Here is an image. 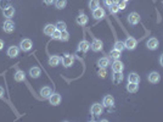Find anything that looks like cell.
<instances>
[{
    "mask_svg": "<svg viewBox=\"0 0 163 122\" xmlns=\"http://www.w3.org/2000/svg\"><path fill=\"white\" fill-rule=\"evenodd\" d=\"M70 39V33L67 32V29L62 31L61 32V37H60V40H62V42H67V40Z\"/></svg>",
    "mask_w": 163,
    "mask_h": 122,
    "instance_id": "obj_31",
    "label": "cell"
},
{
    "mask_svg": "<svg viewBox=\"0 0 163 122\" xmlns=\"http://www.w3.org/2000/svg\"><path fill=\"white\" fill-rule=\"evenodd\" d=\"M108 9H110V12H111V13H117V12L119 11V8H118L117 3H116V4H112L111 6H108Z\"/></svg>",
    "mask_w": 163,
    "mask_h": 122,
    "instance_id": "obj_34",
    "label": "cell"
},
{
    "mask_svg": "<svg viewBox=\"0 0 163 122\" xmlns=\"http://www.w3.org/2000/svg\"><path fill=\"white\" fill-rule=\"evenodd\" d=\"M43 1H44L46 5H51V4L55 3V0H43Z\"/></svg>",
    "mask_w": 163,
    "mask_h": 122,
    "instance_id": "obj_39",
    "label": "cell"
},
{
    "mask_svg": "<svg viewBox=\"0 0 163 122\" xmlns=\"http://www.w3.org/2000/svg\"><path fill=\"white\" fill-rule=\"evenodd\" d=\"M3 29L5 33H12L15 31V23H13L10 18H8L3 25Z\"/></svg>",
    "mask_w": 163,
    "mask_h": 122,
    "instance_id": "obj_4",
    "label": "cell"
},
{
    "mask_svg": "<svg viewBox=\"0 0 163 122\" xmlns=\"http://www.w3.org/2000/svg\"><path fill=\"white\" fill-rule=\"evenodd\" d=\"M104 1H105V5H106V6H111L112 4H114L113 0H104Z\"/></svg>",
    "mask_w": 163,
    "mask_h": 122,
    "instance_id": "obj_38",
    "label": "cell"
},
{
    "mask_svg": "<svg viewBox=\"0 0 163 122\" xmlns=\"http://www.w3.org/2000/svg\"><path fill=\"white\" fill-rule=\"evenodd\" d=\"M55 6H56V9L59 10H62L66 8V5H67V0H55Z\"/></svg>",
    "mask_w": 163,
    "mask_h": 122,
    "instance_id": "obj_27",
    "label": "cell"
},
{
    "mask_svg": "<svg viewBox=\"0 0 163 122\" xmlns=\"http://www.w3.org/2000/svg\"><path fill=\"white\" fill-rule=\"evenodd\" d=\"M160 64H161V66L163 67V54H162V55L160 56Z\"/></svg>",
    "mask_w": 163,
    "mask_h": 122,
    "instance_id": "obj_41",
    "label": "cell"
},
{
    "mask_svg": "<svg viewBox=\"0 0 163 122\" xmlns=\"http://www.w3.org/2000/svg\"><path fill=\"white\" fill-rule=\"evenodd\" d=\"M93 17L95 20H101V18H104L105 17V10L102 8H96V9H94L93 10Z\"/></svg>",
    "mask_w": 163,
    "mask_h": 122,
    "instance_id": "obj_11",
    "label": "cell"
},
{
    "mask_svg": "<svg viewBox=\"0 0 163 122\" xmlns=\"http://www.w3.org/2000/svg\"><path fill=\"white\" fill-rule=\"evenodd\" d=\"M90 112H91V115H94V116H100V115H102V112H104V105H101L99 103H95L94 105H91Z\"/></svg>",
    "mask_w": 163,
    "mask_h": 122,
    "instance_id": "obj_2",
    "label": "cell"
},
{
    "mask_svg": "<svg viewBox=\"0 0 163 122\" xmlns=\"http://www.w3.org/2000/svg\"><path fill=\"white\" fill-rule=\"evenodd\" d=\"M33 46V43L31 39H22L21 43H20V49L22 51H29Z\"/></svg>",
    "mask_w": 163,
    "mask_h": 122,
    "instance_id": "obj_3",
    "label": "cell"
},
{
    "mask_svg": "<svg viewBox=\"0 0 163 122\" xmlns=\"http://www.w3.org/2000/svg\"><path fill=\"white\" fill-rule=\"evenodd\" d=\"M90 46H91V44L88 42V40H82V42L78 44V50L83 51V53H86L88 50L90 49Z\"/></svg>",
    "mask_w": 163,
    "mask_h": 122,
    "instance_id": "obj_17",
    "label": "cell"
},
{
    "mask_svg": "<svg viewBox=\"0 0 163 122\" xmlns=\"http://www.w3.org/2000/svg\"><path fill=\"white\" fill-rule=\"evenodd\" d=\"M88 21H89V18H88V16L85 15V13H84L83 11H80L79 16L76 18L77 25H79V26H85V25L88 23Z\"/></svg>",
    "mask_w": 163,
    "mask_h": 122,
    "instance_id": "obj_10",
    "label": "cell"
},
{
    "mask_svg": "<svg viewBox=\"0 0 163 122\" xmlns=\"http://www.w3.org/2000/svg\"><path fill=\"white\" fill-rule=\"evenodd\" d=\"M140 22V15L137 12H130L128 15V23H130V25H138Z\"/></svg>",
    "mask_w": 163,
    "mask_h": 122,
    "instance_id": "obj_6",
    "label": "cell"
},
{
    "mask_svg": "<svg viewBox=\"0 0 163 122\" xmlns=\"http://www.w3.org/2000/svg\"><path fill=\"white\" fill-rule=\"evenodd\" d=\"M104 48V43H102V40H100V39H94L93 40V43H91V46H90V49L95 53H98V51H101Z\"/></svg>",
    "mask_w": 163,
    "mask_h": 122,
    "instance_id": "obj_5",
    "label": "cell"
},
{
    "mask_svg": "<svg viewBox=\"0 0 163 122\" xmlns=\"http://www.w3.org/2000/svg\"><path fill=\"white\" fill-rule=\"evenodd\" d=\"M56 31V27H55V25H46L45 27H44V34L45 36H49V37H51L52 36V33Z\"/></svg>",
    "mask_w": 163,
    "mask_h": 122,
    "instance_id": "obj_21",
    "label": "cell"
},
{
    "mask_svg": "<svg viewBox=\"0 0 163 122\" xmlns=\"http://www.w3.org/2000/svg\"><path fill=\"white\" fill-rule=\"evenodd\" d=\"M52 39H59L60 40V37H61V31H59V29H56L55 32L52 33Z\"/></svg>",
    "mask_w": 163,
    "mask_h": 122,
    "instance_id": "obj_37",
    "label": "cell"
},
{
    "mask_svg": "<svg viewBox=\"0 0 163 122\" xmlns=\"http://www.w3.org/2000/svg\"><path fill=\"white\" fill-rule=\"evenodd\" d=\"M40 73H42V71H40L39 67H32L29 70V76L32 78H38L40 76Z\"/></svg>",
    "mask_w": 163,
    "mask_h": 122,
    "instance_id": "obj_25",
    "label": "cell"
},
{
    "mask_svg": "<svg viewBox=\"0 0 163 122\" xmlns=\"http://www.w3.org/2000/svg\"><path fill=\"white\" fill-rule=\"evenodd\" d=\"M100 6V0H89V9L94 10Z\"/></svg>",
    "mask_w": 163,
    "mask_h": 122,
    "instance_id": "obj_30",
    "label": "cell"
},
{
    "mask_svg": "<svg viewBox=\"0 0 163 122\" xmlns=\"http://www.w3.org/2000/svg\"><path fill=\"white\" fill-rule=\"evenodd\" d=\"M61 62H62V65L65 67H71L73 65V62H74V56L67 54V55H65L62 59H61Z\"/></svg>",
    "mask_w": 163,
    "mask_h": 122,
    "instance_id": "obj_7",
    "label": "cell"
},
{
    "mask_svg": "<svg viewBox=\"0 0 163 122\" xmlns=\"http://www.w3.org/2000/svg\"><path fill=\"white\" fill-rule=\"evenodd\" d=\"M128 82L132 83H139L140 82V76L137 72H130L128 74Z\"/></svg>",
    "mask_w": 163,
    "mask_h": 122,
    "instance_id": "obj_22",
    "label": "cell"
},
{
    "mask_svg": "<svg viewBox=\"0 0 163 122\" xmlns=\"http://www.w3.org/2000/svg\"><path fill=\"white\" fill-rule=\"evenodd\" d=\"M60 62H61V57H60L59 55H51V56L49 57V65L52 66V67L59 66Z\"/></svg>",
    "mask_w": 163,
    "mask_h": 122,
    "instance_id": "obj_19",
    "label": "cell"
},
{
    "mask_svg": "<svg viewBox=\"0 0 163 122\" xmlns=\"http://www.w3.org/2000/svg\"><path fill=\"white\" fill-rule=\"evenodd\" d=\"M4 93H5L4 88H3V87H0V98H3V97H4Z\"/></svg>",
    "mask_w": 163,
    "mask_h": 122,
    "instance_id": "obj_40",
    "label": "cell"
},
{
    "mask_svg": "<svg viewBox=\"0 0 163 122\" xmlns=\"http://www.w3.org/2000/svg\"><path fill=\"white\" fill-rule=\"evenodd\" d=\"M18 54H20V48H18V46L12 45V46H10V48L8 49V56L9 57H12V59L17 57Z\"/></svg>",
    "mask_w": 163,
    "mask_h": 122,
    "instance_id": "obj_15",
    "label": "cell"
},
{
    "mask_svg": "<svg viewBox=\"0 0 163 122\" xmlns=\"http://www.w3.org/2000/svg\"><path fill=\"white\" fill-rule=\"evenodd\" d=\"M121 55H122V51H118V50H116V49L111 50V53H110V56H111V59H113V60H118V59L121 57Z\"/></svg>",
    "mask_w": 163,
    "mask_h": 122,
    "instance_id": "obj_29",
    "label": "cell"
},
{
    "mask_svg": "<svg viewBox=\"0 0 163 122\" xmlns=\"http://www.w3.org/2000/svg\"><path fill=\"white\" fill-rule=\"evenodd\" d=\"M146 46H147V49H150V50H156L158 48V40L156 38H150L147 40Z\"/></svg>",
    "mask_w": 163,
    "mask_h": 122,
    "instance_id": "obj_14",
    "label": "cell"
},
{
    "mask_svg": "<svg viewBox=\"0 0 163 122\" xmlns=\"http://www.w3.org/2000/svg\"><path fill=\"white\" fill-rule=\"evenodd\" d=\"M112 81L114 84H119L123 81V72H113Z\"/></svg>",
    "mask_w": 163,
    "mask_h": 122,
    "instance_id": "obj_23",
    "label": "cell"
},
{
    "mask_svg": "<svg viewBox=\"0 0 163 122\" xmlns=\"http://www.w3.org/2000/svg\"><path fill=\"white\" fill-rule=\"evenodd\" d=\"M114 48L113 49H116V50H118V51H123L124 49H125V46H124V42H121V40H117L116 43H114Z\"/></svg>",
    "mask_w": 163,
    "mask_h": 122,
    "instance_id": "obj_28",
    "label": "cell"
},
{
    "mask_svg": "<svg viewBox=\"0 0 163 122\" xmlns=\"http://www.w3.org/2000/svg\"><path fill=\"white\" fill-rule=\"evenodd\" d=\"M139 83H132V82H128L127 84V90L129 93H137L139 90Z\"/></svg>",
    "mask_w": 163,
    "mask_h": 122,
    "instance_id": "obj_24",
    "label": "cell"
},
{
    "mask_svg": "<svg viewBox=\"0 0 163 122\" xmlns=\"http://www.w3.org/2000/svg\"><path fill=\"white\" fill-rule=\"evenodd\" d=\"M117 5H118L119 10H124L125 6H127V1H125V0H118V1H117Z\"/></svg>",
    "mask_w": 163,
    "mask_h": 122,
    "instance_id": "obj_35",
    "label": "cell"
},
{
    "mask_svg": "<svg viewBox=\"0 0 163 122\" xmlns=\"http://www.w3.org/2000/svg\"><path fill=\"white\" fill-rule=\"evenodd\" d=\"M110 65V59L108 57H100L98 60V66L99 67H107Z\"/></svg>",
    "mask_w": 163,
    "mask_h": 122,
    "instance_id": "obj_26",
    "label": "cell"
},
{
    "mask_svg": "<svg viewBox=\"0 0 163 122\" xmlns=\"http://www.w3.org/2000/svg\"><path fill=\"white\" fill-rule=\"evenodd\" d=\"M124 70V65L123 62L118 59V60H114L113 64H112V71L113 72H123Z\"/></svg>",
    "mask_w": 163,
    "mask_h": 122,
    "instance_id": "obj_8",
    "label": "cell"
},
{
    "mask_svg": "<svg viewBox=\"0 0 163 122\" xmlns=\"http://www.w3.org/2000/svg\"><path fill=\"white\" fill-rule=\"evenodd\" d=\"M137 45H138L137 39L133 38V37H128L124 40V46H125V49H128V50H134L135 48H137Z\"/></svg>",
    "mask_w": 163,
    "mask_h": 122,
    "instance_id": "obj_1",
    "label": "cell"
},
{
    "mask_svg": "<svg viewBox=\"0 0 163 122\" xmlns=\"http://www.w3.org/2000/svg\"><path fill=\"white\" fill-rule=\"evenodd\" d=\"M24 78H26V74L22 70H17L15 72V74H13V79H15L16 82H23Z\"/></svg>",
    "mask_w": 163,
    "mask_h": 122,
    "instance_id": "obj_20",
    "label": "cell"
},
{
    "mask_svg": "<svg viewBox=\"0 0 163 122\" xmlns=\"http://www.w3.org/2000/svg\"><path fill=\"white\" fill-rule=\"evenodd\" d=\"M3 48H4V42L0 39V50H3Z\"/></svg>",
    "mask_w": 163,
    "mask_h": 122,
    "instance_id": "obj_42",
    "label": "cell"
},
{
    "mask_svg": "<svg viewBox=\"0 0 163 122\" xmlns=\"http://www.w3.org/2000/svg\"><path fill=\"white\" fill-rule=\"evenodd\" d=\"M98 74H99V77H100V78H105V77L107 76V71H106V67H100V70H99Z\"/></svg>",
    "mask_w": 163,
    "mask_h": 122,
    "instance_id": "obj_33",
    "label": "cell"
},
{
    "mask_svg": "<svg viewBox=\"0 0 163 122\" xmlns=\"http://www.w3.org/2000/svg\"><path fill=\"white\" fill-rule=\"evenodd\" d=\"M102 105L105 107H112L114 105V98L112 95H105L102 100Z\"/></svg>",
    "mask_w": 163,
    "mask_h": 122,
    "instance_id": "obj_13",
    "label": "cell"
},
{
    "mask_svg": "<svg viewBox=\"0 0 163 122\" xmlns=\"http://www.w3.org/2000/svg\"><path fill=\"white\" fill-rule=\"evenodd\" d=\"M3 15H4V17H6V18H11V17H13V15H15V9H13V6H8V8H5V9H3Z\"/></svg>",
    "mask_w": 163,
    "mask_h": 122,
    "instance_id": "obj_16",
    "label": "cell"
},
{
    "mask_svg": "<svg viewBox=\"0 0 163 122\" xmlns=\"http://www.w3.org/2000/svg\"><path fill=\"white\" fill-rule=\"evenodd\" d=\"M8 6H10V0H0V8L5 9Z\"/></svg>",
    "mask_w": 163,
    "mask_h": 122,
    "instance_id": "obj_36",
    "label": "cell"
},
{
    "mask_svg": "<svg viewBox=\"0 0 163 122\" xmlns=\"http://www.w3.org/2000/svg\"><path fill=\"white\" fill-rule=\"evenodd\" d=\"M49 101H50V104L52 106H57L61 103V95L59 93H52L50 95V98H49Z\"/></svg>",
    "mask_w": 163,
    "mask_h": 122,
    "instance_id": "obj_12",
    "label": "cell"
},
{
    "mask_svg": "<svg viewBox=\"0 0 163 122\" xmlns=\"http://www.w3.org/2000/svg\"><path fill=\"white\" fill-rule=\"evenodd\" d=\"M147 79H148V82H150V83L157 84V83H160V81H161V76H160L158 72H155V71H153V72H151L150 74H148Z\"/></svg>",
    "mask_w": 163,
    "mask_h": 122,
    "instance_id": "obj_9",
    "label": "cell"
},
{
    "mask_svg": "<svg viewBox=\"0 0 163 122\" xmlns=\"http://www.w3.org/2000/svg\"><path fill=\"white\" fill-rule=\"evenodd\" d=\"M51 94H52V90L50 87H43L42 89H40V95L44 99H49Z\"/></svg>",
    "mask_w": 163,
    "mask_h": 122,
    "instance_id": "obj_18",
    "label": "cell"
},
{
    "mask_svg": "<svg viewBox=\"0 0 163 122\" xmlns=\"http://www.w3.org/2000/svg\"><path fill=\"white\" fill-rule=\"evenodd\" d=\"M55 27H56V29H59V31H65L66 28H67V26H66V23L65 22H62V21H59L56 25H55Z\"/></svg>",
    "mask_w": 163,
    "mask_h": 122,
    "instance_id": "obj_32",
    "label": "cell"
}]
</instances>
